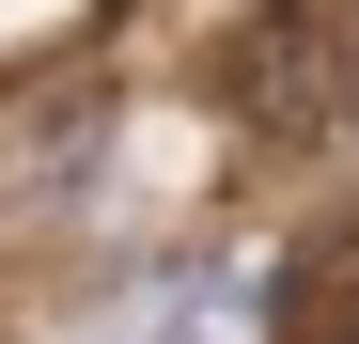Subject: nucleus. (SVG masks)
Masks as SVG:
<instances>
[{
    "mask_svg": "<svg viewBox=\"0 0 359 344\" xmlns=\"http://www.w3.org/2000/svg\"><path fill=\"white\" fill-rule=\"evenodd\" d=\"M203 94H219L250 141L313 157V141L344 126V94H359V47H344V16H328V0H250V16L203 47Z\"/></svg>",
    "mask_w": 359,
    "mask_h": 344,
    "instance_id": "nucleus-1",
    "label": "nucleus"
},
{
    "mask_svg": "<svg viewBox=\"0 0 359 344\" xmlns=\"http://www.w3.org/2000/svg\"><path fill=\"white\" fill-rule=\"evenodd\" d=\"M126 344H172V329H126Z\"/></svg>",
    "mask_w": 359,
    "mask_h": 344,
    "instance_id": "nucleus-2",
    "label": "nucleus"
}]
</instances>
